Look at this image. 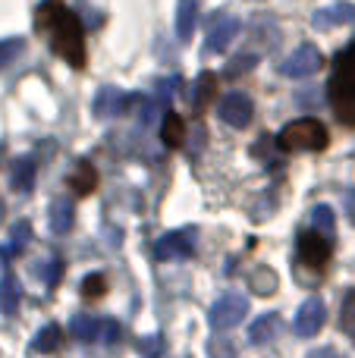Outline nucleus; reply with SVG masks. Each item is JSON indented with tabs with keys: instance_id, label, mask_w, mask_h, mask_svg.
Returning a JSON list of instances; mask_svg holds the SVG:
<instances>
[{
	"instance_id": "17",
	"label": "nucleus",
	"mask_w": 355,
	"mask_h": 358,
	"mask_svg": "<svg viewBox=\"0 0 355 358\" xmlns=\"http://www.w3.org/2000/svg\"><path fill=\"white\" fill-rule=\"evenodd\" d=\"M214 94H217V76L214 73H201L198 79H195V92H192V110L201 113L208 104L214 101Z\"/></svg>"
},
{
	"instance_id": "16",
	"label": "nucleus",
	"mask_w": 355,
	"mask_h": 358,
	"mask_svg": "<svg viewBox=\"0 0 355 358\" xmlns=\"http://www.w3.org/2000/svg\"><path fill=\"white\" fill-rule=\"evenodd\" d=\"M10 185L16 192H31V185H35V161H31V157H16V161H13Z\"/></svg>"
},
{
	"instance_id": "22",
	"label": "nucleus",
	"mask_w": 355,
	"mask_h": 358,
	"mask_svg": "<svg viewBox=\"0 0 355 358\" xmlns=\"http://www.w3.org/2000/svg\"><path fill=\"white\" fill-rule=\"evenodd\" d=\"M69 330H73L75 340H82V343H94V340H101V317L75 315L73 321H69Z\"/></svg>"
},
{
	"instance_id": "2",
	"label": "nucleus",
	"mask_w": 355,
	"mask_h": 358,
	"mask_svg": "<svg viewBox=\"0 0 355 358\" xmlns=\"http://www.w3.org/2000/svg\"><path fill=\"white\" fill-rule=\"evenodd\" d=\"M327 101L343 126H355V41L333 57V73L327 82Z\"/></svg>"
},
{
	"instance_id": "13",
	"label": "nucleus",
	"mask_w": 355,
	"mask_h": 358,
	"mask_svg": "<svg viewBox=\"0 0 355 358\" xmlns=\"http://www.w3.org/2000/svg\"><path fill=\"white\" fill-rule=\"evenodd\" d=\"M352 19H355V6L352 3H333V6H327V10L314 13L312 25L314 29H321V31H327V29H337V25L352 22Z\"/></svg>"
},
{
	"instance_id": "29",
	"label": "nucleus",
	"mask_w": 355,
	"mask_h": 358,
	"mask_svg": "<svg viewBox=\"0 0 355 358\" xmlns=\"http://www.w3.org/2000/svg\"><path fill=\"white\" fill-rule=\"evenodd\" d=\"M252 286H255L261 296H270V292L277 289V277L270 271H261V273H255V277H252Z\"/></svg>"
},
{
	"instance_id": "6",
	"label": "nucleus",
	"mask_w": 355,
	"mask_h": 358,
	"mask_svg": "<svg viewBox=\"0 0 355 358\" xmlns=\"http://www.w3.org/2000/svg\"><path fill=\"white\" fill-rule=\"evenodd\" d=\"M321 66H324V57H321V50L314 48V44H302V48H296L293 54H289L287 60L280 63V73L287 76V79H305V76L318 73Z\"/></svg>"
},
{
	"instance_id": "9",
	"label": "nucleus",
	"mask_w": 355,
	"mask_h": 358,
	"mask_svg": "<svg viewBox=\"0 0 355 358\" xmlns=\"http://www.w3.org/2000/svg\"><path fill=\"white\" fill-rule=\"evenodd\" d=\"M217 113H220V120H224L226 126H233V129H245V126L252 123V113H255V107H252L249 94L230 92L224 101H220Z\"/></svg>"
},
{
	"instance_id": "32",
	"label": "nucleus",
	"mask_w": 355,
	"mask_h": 358,
	"mask_svg": "<svg viewBox=\"0 0 355 358\" xmlns=\"http://www.w3.org/2000/svg\"><path fill=\"white\" fill-rule=\"evenodd\" d=\"M308 358H340L337 349H331V346H324V349H314V352H308Z\"/></svg>"
},
{
	"instance_id": "27",
	"label": "nucleus",
	"mask_w": 355,
	"mask_h": 358,
	"mask_svg": "<svg viewBox=\"0 0 355 358\" xmlns=\"http://www.w3.org/2000/svg\"><path fill=\"white\" fill-rule=\"evenodd\" d=\"M22 48H25L22 38H3V41H0V69L10 66V63L22 54Z\"/></svg>"
},
{
	"instance_id": "28",
	"label": "nucleus",
	"mask_w": 355,
	"mask_h": 358,
	"mask_svg": "<svg viewBox=\"0 0 355 358\" xmlns=\"http://www.w3.org/2000/svg\"><path fill=\"white\" fill-rule=\"evenodd\" d=\"M340 327H343L346 334H355V289H349L346 299H343V308H340Z\"/></svg>"
},
{
	"instance_id": "23",
	"label": "nucleus",
	"mask_w": 355,
	"mask_h": 358,
	"mask_svg": "<svg viewBox=\"0 0 355 358\" xmlns=\"http://www.w3.org/2000/svg\"><path fill=\"white\" fill-rule=\"evenodd\" d=\"M60 343H63V330L57 327V324H48V327H41L35 334L31 349H35V352H41V355H50V352H57V349H60Z\"/></svg>"
},
{
	"instance_id": "30",
	"label": "nucleus",
	"mask_w": 355,
	"mask_h": 358,
	"mask_svg": "<svg viewBox=\"0 0 355 358\" xmlns=\"http://www.w3.org/2000/svg\"><path fill=\"white\" fill-rule=\"evenodd\" d=\"M44 283L48 286H57L60 283V277H63V261L60 258H50V261H44Z\"/></svg>"
},
{
	"instance_id": "33",
	"label": "nucleus",
	"mask_w": 355,
	"mask_h": 358,
	"mask_svg": "<svg viewBox=\"0 0 355 358\" xmlns=\"http://www.w3.org/2000/svg\"><path fill=\"white\" fill-rule=\"evenodd\" d=\"M346 208H349V217H352V223H355V192L346 195Z\"/></svg>"
},
{
	"instance_id": "21",
	"label": "nucleus",
	"mask_w": 355,
	"mask_h": 358,
	"mask_svg": "<svg viewBox=\"0 0 355 358\" xmlns=\"http://www.w3.org/2000/svg\"><path fill=\"white\" fill-rule=\"evenodd\" d=\"M19 299H22L19 280L13 277V273H3V280H0V311H3V315H16Z\"/></svg>"
},
{
	"instance_id": "18",
	"label": "nucleus",
	"mask_w": 355,
	"mask_h": 358,
	"mask_svg": "<svg viewBox=\"0 0 355 358\" xmlns=\"http://www.w3.org/2000/svg\"><path fill=\"white\" fill-rule=\"evenodd\" d=\"M161 138H164V145H167V148H180V145L186 142V123H182L180 113H173V110L164 113Z\"/></svg>"
},
{
	"instance_id": "7",
	"label": "nucleus",
	"mask_w": 355,
	"mask_h": 358,
	"mask_svg": "<svg viewBox=\"0 0 355 358\" xmlns=\"http://www.w3.org/2000/svg\"><path fill=\"white\" fill-rule=\"evenodd\" d=\"M195 252V229H173L164 233L154 242V258L157 261H170V258H192Z\"/></svg>"
},
{
	"instance_id": "8",
	"label": "nucleus",
	"mask_w": 355,
	"mask_h": 358,
	"mask_svg": "<svg viewBox=\"0 0 355 358\" xmlns=\"http://www.w3.org/2000/svg\"><path fill=\"white\" fill-rule=\"evenodd\" d=\"M324 321H327V308H324V302H321L318 296H312V299H305V302L299 305V311H296V321H293V334L296 336H314L321 327H324Z\"/></svg>"
},
{
	"instance_id": "25",
	"label": "nucleus",
	"mask_w": 355,
	"mask_h": 358,
	"mask_svg": "<svg viewBox=\"0 0 355 358\" xmlns=\"http://www.w3.org/2000/svg\"><path fill=\"white\" fill-rule=\"evenodd\" d=\"M255 63H258V57H255V54H239V57H233V60L226 63L224 76H226V79H236V76L249 73V69L255 66Z\"/></svg>"
},
{
	"instance_id": "3",
	"label": "nucleus",
	"mask_w": 355,
	"mask_h": 358,
	"mask_svg": "<svg viewBox=\"0 0 355 358\" xmlns=\"http://www.w3.org/2000/svg\"><path fill=\"white\" fill-rule=\"evenodd\" d=\"M331 136H327V126L314 117H302V120H293L280 129L277 136V145L280 151H324Z\"/></svg>"
},
{
	"instance_id": "14",
	"label": "nucleus",
	"mask_w": 355,
	"mask_h": 358,
	"mask_svg": "<svg viewBox=\"0 0 355 358\" xmlns=\"http://www.w3.org/2000/svg\"><path fill=\"white\" fill-rule=\"evenodd\" d=\"M198 22V0H180L176 3V35L180 41H189Z\"/></svg>"
},
{
	"instance_id": "1",
	"label": "nucleus",
	"mask_w": 355,
	"mask_h": 358,
	"mask_svg": "<svg viewBox=\"0 0 355 358\" xmlns=\"http://www.w3.org/2000/svg\"><path fill=\"white\" fill-rule=\"evenodd\" d=\"M35 25L41 35H48V44L57 57H63L73 69L85 66L82 19L63 0H41V6L35 10Z\"/></svg>"
},
{
	"instance_id": "20",
	"label": "nucleus",
	"mask_w": 355,
	"mask_h": 358,
	"mask_svg": "<svg viewBox=\"0 0 355 358\" xmlns=\"http://www.w3.org/2000/svg\"><path fill=\"white\" fill-rule=\"evenodd\" d=\"M277 330H280V317L261 315V317H255V324L249 327V340L255 343V346H264V343H270L277 336Z\"/></svg>"
},
{
	"instance_id": "11",
	"label": "nucleus",
	"mask_w": 355,
	"mask_h": 358,
	"mask_svg": "<svg viewBox=\"0 0 355 358\" xmlns=\"http://www.w3.org/2000/svg\"><path fill=\"white\" fill-rule=\"evenodd\" d=\"M239 29H242V22L236 16H217V22L211 25V31L205 38V54H224L233 38L239 35Z\"/></svg>"
},
{
	"instance_id": "31",
	"label": "nucleus",
	"mask_w": 355,
	"mask_h": 358,
	"mask_svg": "<svg viewBox=\"0 0 355 358\" xmlns=\"http://www.w3.org/2000/svg\"><path fill=\"white\" fill-rule=\"evenodd\" d=\"M101 336H104V343H119V336H123V330H119L117 321H101Z\"/></svg>"
},
{
	"instance_id": "10",
	"label": "nucleus",
	"mask_w": 355,
	"mask_h": 358,
	"mask_svg": "<svg viewBox=\"0 0 355 358\" xmlns=\"http://www.w3.org/2000/svg\"><path fill=\"white\" fill-rule=\"evenodd\" d=\"M138 101V94H123L117 85H104L98 94H94V117H119V113H126L132 104Z\"/></svg>"
},
{
	"instance_id": "19",
	"label": "nucleus",
	"mask_w": 355,
	"mask_h": 358,
	"mask_svg": "<svg viewBox=\"0 0 355 358\" xmlns=\"http://www.w3.org/2000/svg\"><path fill=\"white\" fill-rule=\"evenodd\" d=\"M73 220H75V208L69 198H57L54 204H50V229L54 233H66V229H73Z\"/></svg>"
},
{
	"instance_id": "5",
	"label": "nucleus",
	"mask_w": 355,
	"mask_h": 358,
	"mask_svg": "<svg viewBox=\"0 0 355 358\" xmlns=\"http://www.w3.org/2000/svg\"><path fill=\"white\" fill-rule=\"evenodd\" d=\"M296 255H299V261L305 267H312V271H324V264L333 255V239L324 236V233H318V229L299 233V239H296Z\"/></svg>"
},
{
	"instance_id": "24",
	"label": "nucleus",
	"mask_w": 355,
	"mask_h": 358,
	"mask_svg": "<svg viewBox=\"0 0 355 358\" xmlns=\"http://www.w3.org/2000/svg\"><path fill=\"white\" fill-rule=\"evenodd\" d=\"M312 223H314L318 233L333 236V229H337V214H333L331 204H314L312 208Z\"/></svg>"
},
{
	"instance_id": "4",
	"label": "nucleus",
	"mask_w": 355,
	"mask_h": 358,
	"mask_svg": "<svg viewBox=\"0 0 355 358\" xmlns=\"http://www.w3.org/2000/svg\"><path fill=\"white\" fill-rule=\"evenodd\" d=\"M245 315H249V299H245L242 292H226V296H220L217 302L211 305L208 324H211L214 330H233L245 321Z\"/></svg>"
},
{
	"instance_id": "26",
	"label": "nucleus",
	"mask_w": 355,
	"mask_h": 358,
	"mask_svg": "<svg viewBox=\"0 0 355 358\" xmlns=\"http://www.w3.org/2000/svg\"><path fill=\"white\" fill-rule=\"evenodd\" d=\"M107 292V280H104V273H88L85 280H82V296L85 299H101Z\"/></svg>"
},
{
	"instance_id": "15",
	"label": "nucleus",
	"mask_w": 355,
	"mask_h": 358,
	"mask_svg": "<svg viewBox=\"0 0 355 358\" xmlns=\"http://www.w3.org/2000/svg\"><path fill=\"white\" fill-rule=\"evenodd\" d=\"M29 239H31V227H29V223H25V220L13 223L6 245H0V261H13L16 255H22V248L29 245Z\"/></svg>"
},
{
	"instance_id": "12",
	"label": "nucleus",
	"mask_w": 355,
	"mask_h": 358,
	"mask_svg": "<svg viewBox=\"0 0 355 358\" xmlns=\"http://www.w3.org/2000/svg\"><path fill=\"white\" fill-rule=\"evenodd\" d=\"M66 182H69V189H73L75 195H92V192L98 189V170H94L92 161L82 157V161H75V167L69 170Z\"/></svg>"
}]
</instances>
